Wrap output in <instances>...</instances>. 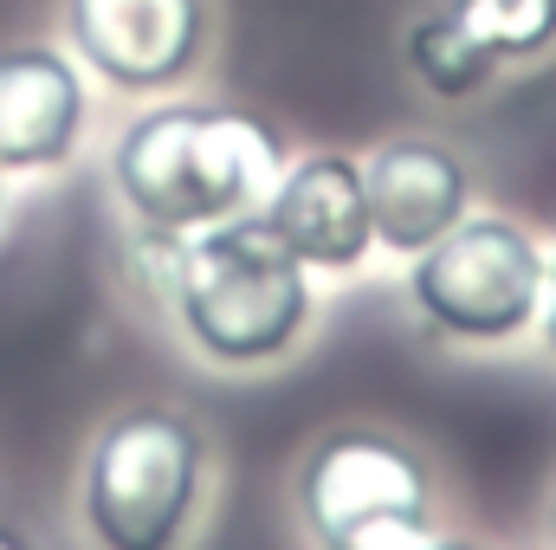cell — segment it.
I'll return each mask as SVG.
<instances>
[{"label": "cell", "instance_id": "6da1fadb", "mask_svg": "<svg viewBox=\"0 0 556 550\" xmlns=\"http://www.w3.org/2000/svg\"><path fill=\"white\" fill-rule=\"evenodd\" d=\"M162 260V298L181 337L214 370H266L291 357L311 330V273L285 253L273 227L253 214L201 227V234H142Z\"/></svg>", "mask_w": 556, "mask_h": 550}, {"label": "cell", "instance_id": "7a4b0ae2", "mask_svg": "<svg viewBox=\"0 0 556 550\" xmlns=\"http://www.w3.org/2000/svg\"><path fill=\"white\" fill-rule=\"evenodd\" d=\"M285 142L240 104H155L111 142V182L142 234H201L266 201Z\"/></svg>", "mask_w": 556, "mask_h": 550}, {"label": "cell", "instance_id": "3957f363", "mask_svg": "<svg viewBox=\"0 0 556 550\" xmlns=\"http://www.w3.org/2000/svg\"><path fill=\"white\" fill-rule=\"evenodd\" d=\"M207 499V434L181 409L111 414L78 473V518L98 550H181Z\"/></svg>", "mask_w": 556, "mask_h": 550}, {"label": "cell", "instance_id": "277c9868", "mask_svg": "<svg viewBox=\"0 0 556 550\" xmlns=\"http://www.w3.org/2000/svg\"><path fill=\"white\" fill-rule=\"evenodd\" d=\"M408 304L446 343H511L544 311V247L505 214H466L408 260Z\"/></svg>", "mask_w": 556, "mask_h": 550}, {"label": "cell", "instance_id": "5b68a950", "mask_svg": "<svg viewBox=\"0 0 556 550\" xmlns=\"http://www.w3.org/2000/svg\"><path fill=\"white\" fill-rule=\"evenodd\" d=\"M291 499L311 545L324 550L376 518H433V473L408 440L382 427H337L304 453Z\"/></svg>", "mask_w": 556, "mask_h": 550}, {"label": "cell", "instance_id": "8992f818", "mask_svg": "<svg viewBox=\"0 0 556 550\" xmlns=\"http://www.w3.org/2000/svg\"><path fill=\"white\" fill-rule=\"evenodd\" d=\"M72 52L117 91H175L207 46V0H65Z\"/></svg>", "mask_w": 556, "mask_h": 550}, {"label": "cell", "instance_id": "52a82bcc", "mask_svg": "<svg viewBox=\"0 0 556 550\" xmlns=\"http://www.w3.org/2000/svg\"><path fill=\"white\" fill-rule=\"evenodd\" d=\"M260 221L285 240V253L304 273H350L376 253L369 227V188L363 162L343 149H311L278 168V182L260 201Z\"/></svg>", "mask_w": 556, "mask_h": 550}, {"label": "cell", "instance_id": "ba28073f", "mask_svg": "<svg viewBox=\"0 0 556 550\" xmlns=\"http://www.w3.org/2000/svg\"><path fill=\"white\" fill-rule=\"evenodd\" d=\"M363 188H369V227L376 247L395 260L427 253L440 234H453L472 208V175L459 149L440 137H389L363 155Z\"/></svg>", "mask_w": 556, "mask_h": 550}, {"label": "cell", "instance_id": "9c48e42d", "mask_svg": "<svg viewBox=\"0 0 556 550\" xmlns=\"http://www.w3.org/2000/svg\"><path fill=\"white\" fill-rule=\"evenodd\" d=\"M91 98L85 72L59 46H7L0 52V168L33 175L59 168L85 137Z\"/></svg>", "mask_w": 556, "mask_h": 550}, {"label": "cell", "instance_id": "30bf717a", "mask_svg": "<svg viewBox=\"0 0 556 550\" xmlns=\"http://www.w3.org/2000/svg\"><path fill=\"white\" fill-rule=\"evenodd\" d=\"M402 52H408V72H415L433 98H472V91L492 85V72H498V59H492L446 7H440V13H420L415 26H408V39H402Z\"/></svg>", "mask_w": 556, "mask_h": 550}, {"label": "cell", "instance_id": "8fae6325", "mask_svg": "<svg viewBox=\"0 0 556 550\" xmlns=\"http://www.w3.org/2000/svg\"><path fill=\"white\" fill-rule=\"evenodd\" d=\"M446 13L498 59L525 65L556 46V0H446Z\"/></svg>", "mask_w": 556, "mask_h": 550}, {"label": "cell", "instance_id": "7c38bea8", "mask_svg": "<svg viewBox=\"0 0 556 550\" xmlns=\"http://www.w3.org/2000/svg\"><path fill=\"white\" fill-rule=\"evenodd\" d=\"M433 545H440L433 518H376V525L343 532L337 545H324V550H433Z\"/></svg>", "mask_w": 556, "mask_h": 550}, {"label": "cell", "instance_id": "4fadbf2b", "mask_svg": "<svg viewBox=\"0 0 556 550\" xmlns=\"http://www.w3.org/2000/svg\"><path fill=\"white\" fill-rule=\"evenodd\" d=\"M538 324H544V343L556 357V247L544 253V311H538Z\"/></svg>", "mask_w": 556, "mask_h": 550}, {"label": "cell", "instance_id": "5bb4252c", "mask_svg": "<svg viewBox=\"0 0 556 550\" xmlns=\"http://www.w3.org/2000/svg\"><path fill=\"white\" fill-rule=\"evenodd\" d=\"M0 550H39V545H33L20 525H0Z\"/></svg>", "mask_w": 556, "mask_h": 550}, {"label": "cell", "instance_id": "9a60e30c", "mask_svg": "<svg viewBox=\"0 0 556 550\" xmlns=\"http://www.w3.org/2000/svg\"><path fill=\"white\" fill-rule=\"evenodd\" d=\"M433 550H492V545H479V538H440Z\"/></svg>", "mask_w": 556, "mask_h": 550}, {"label": "cell", "instance_id": "2e32d148", "mask_svg": "<svg viewBox=\"0 0 556 550\" xmlns=\"http://www.w3.org/2000/svg\"><path fill=\"white\" fill-rule=\"evenodd\" d=\"M544 532H551V550H556V486H551V512H544Z\"/></svg>", "mask_w": 556, "mask_h": 550}, {"label": "cell", "instance_id": "e0dca14e", "mask_svg": "<svg viewBox=\"0 0 556 550\" xmlns=\"http://www.w3.org/2000/svg\"><path fill=\"white\" fill-rule=\"evenodd\" d=\"M0 182H7V168H0Z\"/></svg>", "mask_w": 556, "mask_h": 550}]
</instances>
